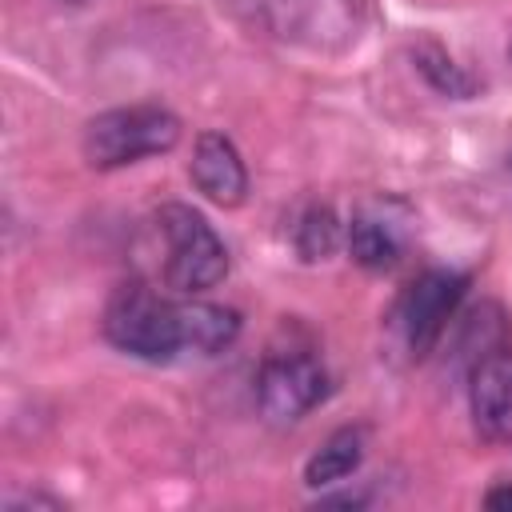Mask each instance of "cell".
<instances>
[{
	"instance_id": "4fadbf2b",
	"label": "cell",
	"mask_w": 512,
	"mask_h": 512,
	"mask_svg": "<svg viewBox=\"0 0 512 512\" xmlns=\"http://www.w3.org/2000/svg\"><path fill=\"white\" fill-rule=\"evenodd\" d=\"M484 504H488V508H512V488H492V492L484 496Z\"/></svg>"
},
{
	"instance_id": "5b68a950",
	"label": "cell",
	"mask_w": 512,
	"mask_h": 512,
	"mask_svg": "<svg viewBox=\"0 0 512 512\" xmlns=\"http://www.w3.org/2000/svg\"><path fill=\"white\" fill-rule=\"evenodd\" d=\"M328 396V372L308 352H272L256 376L260 412L276 424L308 416Z\"/></svg>"
},
{
	"instance_id": "7a4b0ae2",
	"label": "cell",
	"mask_w": 512,
	"mask_h": 512,
	"mask_svg": "<svg viewBox=\"0 0 512 512\" xmlns=\"http://www.w3.org/2000/svg\"><path fill=\"white\" fill-rule=\"evenodd\" d=\"M180 140V120L160 104H128L100 112L84 128V160L100 172L136 164L144 156L172 152Z\"/></svg>"
},
{
	"instance_id": "30bf717a",
	"label": "cell",
	"mask_w": 512,
	"mask_h": 512,
	"mask_svg": "<svg viewBox=\"0 0 512 512\" xmlns=\"http://www.w3.org/2000/svg\"><path fill=\"white\" fill-rule=\"evenodd\" d=\"M364 460V432L360 428H340L332 432L316 452L312 460L304 464V484L308 488H328V484H340L344 476H352Z\"/></svg>"
},
{
	"instance_id": "6da1fadb",
	"label": "cell",
	"mask_w": 512,
	"mask_h": 512,
	"mask_svg": "<svg viewBox=\"0 0 512 512\" xmlns=\"http://www.w3.org/2000/svg\"><path fill=\"white\" fill-rule=\"evenodd\" d=\"M104 336L148 364H168L176 356H188L184 348V304H172L156 296L148 284L128 280L112 292L104 308Z\"/></svg>"
},
{
	"instance_id": "9c48e42d",
	"label": "cell",
	"mask_w": 512,
	"mask_h": 512,
	"mask_svg": "<svg viewBox=\"0 0 512 512\" xmlns=\"http://www.w3.org/2000/svg\"><path fill=\"white\" fill-rule=\"evenodd\" d=\"M240 336V316L224 304L184 300V348L192 356H216Z\"/></svg>"
},
{
	"instance_id": "8992f818",
	"label": "cell",
	"mask_w": 512,
	"mask_h": 512,
	"mask_svg": "<svg viewBox=\"0 0 512 512\" xmlns=\"http://www.w3.org/2000/svg\"><path fill=\"white\" fill-rule=\"evenodd\" d=\"M472 424L484 440L512 448V352L480 356L468 380Z\"/></svg>"
},
{
	"instance_id": "ba28073f",
	"label": "cell",
	"mask_w": 512,
	"mask_h": 512,
	"mask_svg": "<svg viewBox=\"0 0 512 512\" xmlns=\"http://www.w3.org/2000/svg\"><path fill=\"white\" fill-rule=\"evenodd\" d=\"M348 252L360 268H372V272H384L400 260L404 252V236L400 228L388 220V216H376V212H360L352 224H348Z\"/></svg>"
},
{
	"instance_id": "277c9868",
	"label": "cell",
	"mask_w": 512,
	"mask_h": 512,
	"mask_svg": "<svg viewBox=\"0 0 512 512\" xmlns=\"http://www.w3.org/2000/svg\"><path fill=\"white\" fill-rule=\"evenodd\" d=\"M464 292H468V280L460 272H444V268L416 276L400 292V300L392 308V328H396V336L412 360H424L436 348V340L444 336Z\"/></svg>"
},
{
	"instance_id": "8fae6325",
	"label": "cell",
	"mask_w": 512,
	"mask_h": 512,
	"mask_svg": "<svg viewBox=\"0 0 512 512\" xmlns=\"http://www.w3.org/2000/svg\"><path fill=\"white\" fill-rule=\"evenodd\" d=\"M412 60H416V68H420V76L440 92V96H456V100H468L472 92H476V80L436 44V40H416L412 44Z\"/></svg>"
},
{
	"instance_id": "3957f363",
	"label": "cell",
	"mask_w": 512,
	"mask_h": 512,
	"mask_svg": "<svg viewBox=\"0 0 512 512\" xmlns=\"http://www.w3.org/2000/svg\"><path fill=\"white\" fill-rule=\"evenodd\" d=\"M156 228H160V236L168 244L164 284L172 292L196 296V292L216 288L228 276V248L196 208L164 204L156 212Z\"/></svg>"
},
{
	"instance_id": "7c38bea8",
	"label": "cell",
	"mask_w": 512,
	"mask_h": 512,
	"mask_svg": "<svg viewBox=\"0 0 512 512\" xmlns=\"http://www.w3.org/2000/svg\"><path fill=\"white\" fill-rule=\"evenodd\" d=\"M336 244H340V224H336L332 208L312 204L296 224V252L304 260H328L336 252Z\"/></svg>"
},
{
	"instance_id": "52a82bcc",
	"label": "cell",
	"mask_w": 512,
	"mask_h": 512,
	"mask_svg": "<svg viewBox=\"0 0 512 512\" xmlns=\"http://www.w3.org/2000/svg\"><path fill=\"white\" fill-rule=\"evenodd\" d=\"M192 184L220 208H236L244 204L248 196V172H244V160L236 152V144L220 132H200L196 136V148H192Z\"/></svg>"
}]
</instances>
